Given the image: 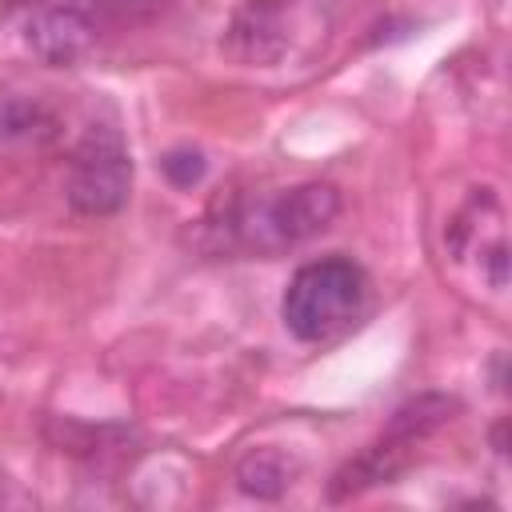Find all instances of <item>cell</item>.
<instances>
[{"label":"cell","instance_id":"6da1fadb","mask_svg":"<svg viewBox=\"0 0 512 512\" xmlns=\"http://www.w3.org/2000/svg\"><path fill=\"white\" fill-rule=\"evenodd\" d=\"M340 216V188L328 180H296L264 192H228L208 204L196 220V236L204 252L224 256H284L320 232H328Z\"/></svg>","mask_w":512,"mask_h":512},{"label":"cell","instance_id":"7a4b0ae2","mask_svg":"<svg viewBox=\"0 0 512 512\" xmlns=\"http://www.w3.org/2000/svg\"><path fill=\"white\" fill-rule=\"evenodd\" d=\"M372 280L352 256H320L300 264L280 296V320L300 344H328L344 336L368 308Z\"/></svg>","mask_w":512,"mask_h":512},{"label":"cell","instance_id":"3957f363","mask_svg":"<svg viewBox=\"0 0 512 512\" xmlns=\"http://www.w3.org/2000/svg\"><path fill=\"white\" fill-rule=\"evenodd\" d=\"M460 408L464 404L456 396H448V392H420V396L404 400L392 412V420L380 428V436L364 452H356L352 460H344L332 472L328 500L344 504V500H352V496H360V492H368L376 484H392L412 464L416 448L424 440H432L440 428H448L460 416Z\"/></svg>","mask_w":512,"mask_h":512},{"label":"cell","instance_id":"277c9868","mask_svg":"<svg viewBox=\"0 0 512 512\" xmlns=\"http://www.w3.org/2000/svg\"><path fill=\"white\" fill-rule=\"evenodd\" d=\"M132 152L116 124H92L72 144L64 172V200L76 216H116L132 196Z\"/></svg>","mask_w":512,"mask_h":512},{"label":"cell","instance_id":"5b68a950","mask_svg":"<svg viewBox=\"0 0 512 512\" xmlns=\"http://www.w3.org/2000/svg\"><path fill=\"white\" fill-rule=\"evenodd\" d=\"M448 248L456 256H472L480 280L492 292L508 288V240H504V212L492 188L472 192L448 224Z\"/></svg>","mask_w":512,"mask_h":512},{"label":"cell","instance_id":"8992f818","mask_svg":"<svg viewBox=\"0 0 512 512\" xmlns=\"http://www.w3.org/2000/svg\"><path fill=\"white\" fill-rule=\"evenodd\" d=\"M296 0H244L224 24V52L248 68H272L292 48Z\"/></svg>","mask_w":512,"mask_h":512},{"label":"cell","instance_id":"52a82bcc","mask_svg":"<svg viewBox=\"0 0 512 512\" xmlns=\"http://www.w3.org/2000/svg\"><path fill=\"white\" fill-rule=\"evenodd\" d=\"M96 40H100V24L84 4H64V0L36 4L32 16L24 20V44L48 68L80 64L96 48Z\"/></svg>","mask_w":512,"mask_h":512},{"label":"cell","instance_id":"ba28073f","mask_svg":"<svg viewBox=\"0 0 512 512\" xmlns=\"http://www.w3.org/2000/svg\"><path fill=\"white\" fill-rule=\"evenodd\" d=\"M60 136V112L32 92H0V156L44 152Z\"/></svg>","mask_w":512,"mask_h":512},{"label":"cell","instance_id":"9c48e42d","mask_svg":"<svg viewBox=\"0 0 512 512\" xmlns=\"http://www.w3.org/2000/svg\"><path fill=\"white\" fill-rule=\"evenodd\" d=\"M296 476V460L276 448H248L236 464V488L256 500H280Z\"/></svg>","mask_w":512,"mask_h":512},{"label":"cell","instance_id":"30bf717a","mask_svg":"<svg viewBox=\"0 0 512 512\" xmlns=\"http://www.w3.org/2000/svg\"><path fill=\"white\" fill-rule=\"evenodd\" d=\"M172 0H92V16L100 28H148L156 24Z\"/></svg>","mask_w":512,"mask_h":512},{"label":"cell","instance_id":"8fae6325","mask_svg":"<svg viewBox=\"0 0 512 512\" xmlns=\"http://www.w3.org/2000/svg\"><path fill=\"white\" fill-rule=\"evenodd\" d=\"M160 172H164V180H168L172 188L188 192V188H196V184L204 180L208 160H204L200 148H192V144H176V148H168V152L160 156Z\"/></svg>","mask_w":512,"mask_h":512},{"label":"cell","instance_id":"7c38bea8","mask_svg":"<svg viewBox=\"0 0 512 512\" xmlns=\"http://www.w3.org/2000/svg\"><path fill=\"white\" fill-rule=\"evenodd\" d=\"M20 500V492H16V484H12V476L0 468V504H16Z\"/></svg>","mask_w":512,"mask_h":512}]
</instances>
